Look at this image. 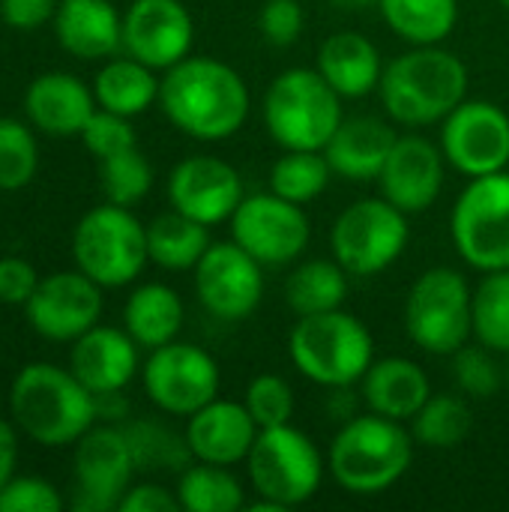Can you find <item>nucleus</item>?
I'll return each mask as SVG.
<instances>
[{
	"label": "nucleus",
	"mask_w": 509,
	"mask_h": 512,
	"mask_svg": "<svg viewBox=\"0 0 509 512\" xmlns=\"http://www.w3.org/2000/svg\"><path fill=\"white\" fill-rule=\"evenodd\" d=\"M159 108L174 129L195 141L234 138L252 108L243 75L216 57H183L159 81Z\"/></svg>",
	"instance_id": "obj_1"
},
{
	"label": "nucleus",
	"mask_w": 509,
	"mask_h": 512,
	"mask_svg": "<svg viewBox=\"0 0 509 512\" xmlns=\"http://www.w3.org/2000/svg\"><path fill=\"white\" fill-rule=\"evenodd\" d=\"M9 417L39 447L78 444L99 417V399L72 369L54 363H27L9 387Z\"/></svg>",
	"instance_id": "obj_2"
},
{
	"label": "nucleus",
	"mask_w": 509,
	"mask_h": 512,
	"mask_svg": "<svg viewBox=\"0 0 509 512\" xmlns=\"http://www.w3.org/2000/svg\"><path fill=\"white\" fill-rule=\"evenodd\" d=\"M468 66L441 45H411L381 75L378 93L387 117L408 129L441 123L468 99Z\"/></svg>",
	"instance_id": "obj_3"
},
{
	"label": "nucleus",
	"mask_w": 509,
	"mask_h": 512,
	"mask_svg": "<svg viewBox=\"0 0 509 512\" xmlns=\"http://www.w3.org/2000/svg\"><path fill=\"white\" fill-rule=\"evenodd\" d=\"M414 444L417 441L405 423L375 411L357 414L333 435L327 450V474L348 495H381L411 471Z\"/></svg>",
	"instance_id": "obj_4"
},
{
	"label": "nucleus",
	"mask_w": 509,
	"mask_h": 512,
	"mask_svg": "<svg viewBox=\"0 0 509 512\" xmlns=\"http://www.w3.org/2000/svg\"><path fill=\"white\" fill-rule=\"evenodd\" d=\"M288 357L318 387H354L375 360V339L357 315L330 309L297 318L288 336Z\"/></svg>",
	"instance_id": "obj_5"
},
{
	"label": "nucleus",
	"mask_w": 509,
	"mask_h": 512,
	"mask_svg": "<svg viewBox=\"0 0 509 512\" xmlns=\"http://www.w3.org/2000/svg\"><path fill=\"white\" fill-rule=\"evenodd\" d=\"M261 114L270 138L282 150H324L345 120L342 96L309 66L279 72L264 93Z\"/></svg>",
	"instance_id": "obj_6"
},
{
	"label": "nucleus",
	"mask_w": 509,
	"mask_h": 512,
	"mask_svg": "<svg viewBox=\"0 0 509 512\" xmlns=\"http://www.w3.org/2000/svg\"><path fill=\"white\" fill-rule=\"evenodd\" d=\"M72 258L75 267L102 288L132 285L150 261L147 225L132 207L105 201L78 219L72 231Z\"/></svg>",
	"instance_id": "obj_7"
},
{
	"label": "nucleus",
	"mask_w": 509,
	"mask_h": 512,
	"mask_svg": "<svg viewBox=\"0 0 509 512\" xmlns=\"http://www.w3.org/2000/svg\"><path fill=\"white\" fill-rule=\"evenodd\" d=\"M246 471L258 498H267L282 510H294L318 495L327 459L303 429L285 423L258 432L246 456Z\"/></svg>",
	"instance_id": "obj_8"
},
{
	"label": "nucleus",
	"mask_w": 509,
	"mask_h": 512,
	"mask_svg": "<svg viewBox=\"0 0 509 512\" xmlns=\"http://www.w3.org/2000/svg\"><path fill=\"white\" fill-rule=\"evenodd\" d=\"M471 297L465 273L456 267H429L405 297L408 339L435 357H453L471 336Z\"/></svg>",
	"instance_id": "obj_9"
},
{
	"label": "nucleus",
	"mask_w": 509,
	"mask_h": 512,
	"mask_svg": "<svg viewBox=\"0 0 509 512\" xmlns=\"http://www.w3.org/2000/svg\"><path fill=\"white\" fill-rule=\"evenodd\" d=\"M411 240L408 213L381 198H360L348 204L330 228V255L348 276H378L393 267Z\"/></svg>",
	"instance_id": "obj_10"
},
{
	"label": "nucleus",
	"mask_w": 509,
	"mask_h": 512,
	"mask_svg": "<svg viewBox=\"0 0 509 512\" xmlns=\"http://www.w3.org/2000/svg\"><path fill=\"white\" fill-rule=\"evenodd\" d=\"M450 237L468 267L509 270V171L471 177L453 204Z\"/></svg>",
	"instance_id": "obj_11"
},
{
	"label": "nucleus",
	"mask_w": 509,
	"mask_h": 512,
	"mask_svg": "<svg viewBox=\"0 0 509 512\" xmlns=\"http://www.w3.org/2000/svg\"><path fill=\"white\" fill-rule=\"evenodd\" d=\"M141 381L147 399L171 417H192L198 408L213 402L222 387L213 354L180 339L150 351L141 366Z\"/></svg>",
	"instance_id": "obj_12"
},
{
	"label": "nucleus",
	"mask_w": 509,
	"mask_h": 512,
	"mask_svg": "<svg viewBox=\"0 0 509 512\" xmlns=\"http://www.w3.org/2000/svg\"><path fill=\"white\" fill-rule=\"evenodd\" d=\"M231 240L264 267H285L309 249L312 225L303 204L276 192H258L246 195L234 210Z\"/></svg>",
	"instance_id": "obj_13"
},
{
	"label": "nucleus",
	"mask_w": 509,
	"mask_h": 512,
	"mask_svg": "<svg viewBox=\"0 0 509 512\" xmlns=\"http://www.w3.org/2000/svg\"><path fill=\"white\" fill-rule=\"evenodd\" d=\"M441 150L465 177L507 171L509 114L489 99H465L441 120Z\"/></svg>",
	"instance_id": "obj_14"
},
{
	"label": "nucleus",
	"mask_w": 509,
	"mask_h": 512,
	"mask_svg": "<svg viewBox=\"0 0 509 512\" xmlns=\"http://www.w3.org/2000/svg\"><path fill=\"white\" fill-rule=\"evenodd\" d=\"M138 471L132 441L126 429L93 426L75 444V498L72 510L108 512L120 507V498L132 486Z\"/></svg>",
	"instance_id": "obj_15"
},
{
	"label": "nucleus",
	"mask_w": 509,
	"mask_h": 512,
	"mask_svg": "<svg viewBox=\"0 0 509 512\" xmlns=\"http://www.w3.org/2000/svg\"><path fill=\"white\" fill-rule=\"evenodd\" d=\"M195 294L219 321L249 318L264 297V264L234 240L210 243L195 264Z\"/></svg>",
	"instance_id": "obj_16"
},
{
	"label": "nucleus",
	"mask_w": 509,
	"mask_h": 512,
	"mask_svg": "<svg viewBox=\"0 0 509 512\" xmlns=\"http://www.w3.org/2000/svg\"><path fill=\"white\" fill-rule=\"evenodd\" d=\"M24 318L48 342H75L102 318V285L78 267L42 276L24 303Z\"/></svg>",
	"instance_id": "obj_17"
},
{
	"label": "nucleus",
	"mask_w": 509,
	"mask_h": 512,
	"mask_svg": "<svg viewBox=\"0 0 509 512\" xmlns=\"http://www.w3.org/2000/svg\"><path fill=\"white\" fill-rule=\"evenodd\" d=\"M243 198L246 195H243L240 171L219 156H207V153L186 156L168 174L171 207L207 228L219 222H231Z\"/></svg>",
	"instance_id": "obj_18"
},
{
	"label": "nucleus",
	"mask_w": 509,
	"mask_h": 512,
	"mask_svg": "<svg viewBox=\"0 0 509 512\" xmlns=\"http://www.w3.org/2000/svg\"><path fill=\"white\" fill-rule=\"evenodd\" d=\"M195 21L183 0H132L123 12V51L156 72L192 54Z\"/></svg>",
	"instance_id": "obj_19"
},
{
	"label": "nucleus",
	"mask_w": 509,
	"mask_h": 512,
	"mask_svg": "<svg viewBox=\"0 0 509 512\" xmlns=\"http://www.w3.org/2000/svg\"><path fill=\"white\" fill-rule=\"evenodd\" d=\"M444 168H447V159H444L441 144L417 132H408L396 138L378 174V189L390 204H396L408 216L423 213L438 201L444 189Z\"/></svg>",
	"instance_id": "obj_20"
},
{
	"label": "nucleus",
	"mask_w": 509,
	"mask_h": 512,
	"mask_svg": "<svg viewBox=\"0 0 509 512\" xmlns=\"http://www.w3.org/2000/svg\"><path fill=\"white\" fill-rule=\"evenodd\" d=\"M258 432L261 429L243 402L216 396L213 402H207L204 408H198L189 417L183 438H186L195 462L234 468V465L246 462Z\"/></svg>",
	"instance_id": "obj_21"
},
{
	"label": "nucleus",
	"mask_w": 509,
	"mask_h": 512,
	"mask_svg": "<svg viewBox=\"0 0 509 512\" xmlns=\"http://www.w3.org/2000/svg\"><path fill=\"white\" fill-rule=\"evenodd\" d=\"M69 369L90 393H96V399L117 396L141 369L138 342L120 327L96 324L72 342Z\"/></svg>",
	"instance_id": "obj_22"
},
{
	"label": "nucleus",
	"mask_w": 509,
	"mask_h": 512,
	"mask_svg": "<svg viewBox=\"0 0 509 512\" xmlns=\"http://www.w3.org/2000/svg\"><path fill=\"white\" fill-rule=\"evenodd\" d=\"M93 87L72 72H42L24 90V114L30 126L51 138H75L96 111Z\"/></svg>",
	"instance_id": "obj_23"
},
{
	"label": "nucleus",
	"mask_w": 509,
	"mask_h": 512,
	"mask_svg": "<svg viewBox=\"0 0 509 512\" xmlns=\"http://www.w3.org/2000/svg\"><path fill=\"white\" fill-rule=\"evenodd\" d=\"M399 132L393 129V120L375 117V114H357L345 117L333 138L324 147V156L336 177L351 183L378 180Z\"/></svg>",
	"instance_id": "obj_24"
},
{
	"label": "nucleus",
	"mask_w": 509,
	"mask_h": 512,
	"mask_svg": "<svg viewBox=\"0 0 509 512\" xmlns=\"http://www.w3.org/2000/svg\"><path fill=\"white\" fill-rule=\"evenodd\" d=\"M54 36L78 60H105L123 48V15L111 0H60Z\"/></svg>",
	"instance_id": "obj_25"
},
{
	"label": "nucleus",
	"mask_w": 509,
	"mask_h": 512,
	"mask_svg": "<svg viewBox=\"0 0 509 512\" xmlns=\"http://www.w3.org/2000/svg\"><path fill=\"white\" fill-rule=\"evenodd\" d=\"M360 396L369 411L399 423H411L432 396V384L420 363L408 357H384L372 360V366L360 378Z\"/></svg>",
	"instance_id": "obj_26"
},
{
	"label": "nucleus",
	"mask_w": 509,
	"mask_h": 512,
	"mask_svg": "<svg viewBox=\"0 0 509 512\" xmlns=\"http://www.w3.org/2000/svg\"><path fill=\"white\" fill-rule=\"evenodd\" d=\"M315 69L327 78V84L342 99H360L378 90L384 75V60L369 36L357 30H339L321 42Z\"/></svg>",
	"instance_id": "obj_27"
},
{
	"label": "nucleus",
	"mask_w": 509,
	"mask_h": 512,
	"mask_svg": "<svg viewBox=\"0 0 509 512\" xmlns=\"http://www.w3.org/2000/svg\"><path fill=\"white\" fill-rule=\"evenodd\" d=\"M186 309L180 294L165 282L138 285L123 306V330L138 342V348L153 351L180 336Z\"/></svg>",
	"instance_id": "obj_28"
},
{
	"label": "nucleus",
	"mask_w": 509,
	"mask_h": 512,
	"mask_svg": "<svg viewBox=\"0 0 509 512\" xmlns=\"http://www.w3.org/2000/svg\"><path fill=\"white\" fill-rule=\"evenodd\" d=\"M159 81L156 69L135 57H108V63L93 78L96 105L123 117H138L147 108L159 105Z\"/></svg>",
	"instance_id": "obj_29"
},
{
	"label": "nucleus",
	"mask_w": 509,
	"mask_h": 512,
	"mask_svg": "<svg viewBox=\"0 0 509 512\" xmlns=\"http://www.w3.org/2000/svg\"><path fill=\"white\" fill-rule=\"evenodd\" d=\"M345 297L348 270L336 258H309L297 264L285 279V303L297 318L342 309Z\"/></svg>",
	"instance_id": "obj_30"
},
{
	"label": "nucleus",
	"mask_w": 509,
	"mask_h": 512,
	"mask_svg": "<svg viewBox=\"0 0 509 512\" xmlns=\"http://www.w3.org/2000/svg\"><path fill=\"white\" fill-rule=\"evenodd\" d=\"M210 243V228L174 207L147 225V252L150 261L162 270H195Z\"/></svg>",
	"instance_id": "obj_31"
},
{
	"label": "nucleus",
	"mask_w": 509,
	"mask_h": 512,
	"mask_svg": "<svg viewBox=\"0 0 509 512\" xmlns=\"http://www.w3.org/2000/svg\"><path fill=\"white\" fill-rule=\"evenodd\" d=\"M378 9L408 45H441L459 21V0H378Z\"/></svg>",
	"instance_id": "obj_32"
},
{
	"label": "nucleus",
	"mask_w": 509,
	"mask_h": 512,
	"mask_svg": "<svg viewBox=\"0 0 509 512\" xmlns=\"http://www.w3.org/2000/svg\"><path fill=\"white\" fill-rule=\"evenodd\" d=\"M177 501L186 512H237L246 507V495L231 468L222 465H186L177 480Z\"/></svg>",
	"instance_id": "obj_33"
},
{
	"label": "nucleus",
	"mask_w": 509,
	"mask_h": 512,
	"mask_svg": "<svg viewBox=\"0 0 509 512\" xmlns=\"http://www.w3.org/2000/svg\"><path fill=\"white\" fill-rule=\"evenodd\" d=\"M471 408L462 396L453 393H432L426 405L411 420V435L420 447L429 450H453L471 432Z\"/></svg>",
	"instance_id": "obj_34"
},
{
	"label": "nucleus",
	"mask_w": 509,
	"mask_h": 512,
	"mask_svg": "<svg viewBox=\"0 0 509 512\" xmlns=\"http://www.w3.org/2000/svg\"><path fill=\"white\" fill-rule=\"evenodd\" d=\"M474 339L509 357V270L483 273L471 297Z\"/></svg>",
	"instance_id": "obj_35"
},
{
	"label": "nucleus",
	"mask_w": 509,
	"mask_h": 512,
	"mask_svg": "<svg viewBox=\"0 0 509 512\" xmlns=\"http://www.w3.org/2000/svg\"><path fill=\"white\" fill-rule=\"evenodd\" d=\"M330 177L324 150H285L270 168V192L306 207L330 186Z\"/></svg>",
	"instance_id": "obj_36"
},
{
	"label": "nucleus",
	"mask_w": 509,
	"mask_h": 512,
	"mask_svg": "<svg viewBox=\"0 0 509 512\" xmlns=\"http://www.w3.org/2000/svg\"><path fill=\"white\" fill-rule=\"evenodd\" d=\"M99 186L105 201L120 207H135L153 189V165L138 147L120 150L99 159Z\"/></svg>",
	"instance_id": "obj_37"
},
{
	"label": "nucleus",
	"mask_w": 509,
	"mask_h": 512,
	"mask_svg": "<svg viewBox=\"0 0 509 512\" xmlns=\"http://www.w3.org/2000/svg\"><path fill=\"white\" fill-rule=\"evenodd\" d=\"M39 171V144L33 126L0 117V192H18Z\"/></svg>",
	"instance_id": "obj_38"
},
{
	"label": "nucleus",
	"mask_w": 509,
	"mask_h": 512,
	"mask_svg": "<svg viewBox=\"0 0 509 512\" xmlns=\"http://www.w3.org/2000/svg\"><path fill=\"white\" fill-rule=\"evenodd\" d=\"M450 372H453L456 387L471 399H492L507 384V375H504V366L498 363V354L480 342L477 345L465 342L453 354Z\"/></svg>",
	"instance_id": "obj_39"
},
{
	"label": "nucleus",
	"mask_w": 509,
	"mask_h": 512,
	"mask_svg": "<svg viewBox=\"0 0 509 512\" xmlns=\"http://www.w3.org/2000/svg\"><path fill=\"white\" fill-rule=\"evenodd\" d=\"M243 405L249 408L258 429H273V426L291 423L297 399H294V387L282 375L264 372V375L252 378V384L246 387Z\"/></svg>",
	"instance_id": "obj_40"
},
{
	"label": "nucleus",
	"mask_w": 509,
	"mask_h": 512,
	"mask_svg": "<svg viewBox=\"0 0 509 512\" xmlns=\"http://www.w3.org/2000/svg\"><path fill=\"white\" fill-rule=\"evenodd\" d=\"M126 435L132 441L138 468H180L183 471V465L192 459L186 438H177L156 423H138L126 429Z\"/></svg>",
	"instance_id": "obj_41"
},
{
	"label": "nucleus",
	"mask_w": 509,
	"mask_h": 512,
	"mask_svg": "<svg viewBox=\"0 0 509 512\" xmlns=\"http://www.w3.org/2000/svg\"><path fill=\"white\" fill-rule=\"evenodd\" d=\"M132 117H123V114H114V111H105V108H96L93 117L87 120L84 132L78 135L84 141V147L99 159L105 156H114L120 150H129V147H138V135H135V126L129 123Z\"/></svg>",
	"instance_id": "obj_42"
},
{
	"label": "nucleus",
	"mask_w": 509,
	"mask_h": 512,
	"mask_svg": "<svg viewBox=\"0 0 509 512\" xmlns=\"http://www.w3.org/2000/svg\"><path fill=\"white\" fill-rule=\"evenodd\" d=\"M63 495L42 477H12L0 489V512H57Z\"/></svg>",
	"instance_id": "obj_43"
},
{
	"label": "nucleus",
	"mask_w": 509,
	"mask_h": 512,
	"mask_svg": "<svg viewBox=\"0 0 509 512\" xmlns=\"http://www.w3.org/2000/svg\"><path fill=\"white\" fill-rule=\"evenodd\" d=\"M303 6L300 0H264L258 9V33L276 48H288L303 36Z\"/></svg>",
	"instance_id": "obj_44"
},
{
	"label": "nucleus",
	"mask_w": 509,
	"mask_h": 512,
	"mask_svg": "<svg viewBox=\"0 0 509 512\" xmlns=\"http://www.w3.org/2000/svg\"><path fill=\"white\" fill-rule=\"evenodd\" d=\"M36 285H39V273L27 258H18V255L0 258V303L24 309Z\"/></svg>",
	"instance_id": "obj_45"
},
{
	"label": "nucleus",
	"mask_w": 509,
	"mask_h": 512,
	"mask_svg": "<svg viewBox=\"0 0 509 512\" xmlns=\"http://www.w3.org/2000/svg\"><path fill=\"white\" fill-rule=\"evenodd\" d=\"M60 0H0V18L12 30H36L54 21Z\"/></svg>",
	"instance_id": "obj_46"
},
{
	"label": "nucleus",
	"mask_w": 509,
	"mask_h": 512,
	"mask_svg": "<svg viewBox=\"0 0 509 512\" xmlns=\"http://www.w3.org/2000/svg\"><path fill=\"white\" fill-rule=\"evenodd\" d=\"M120 512H177L180 501L177 492H168L159 483H138L129 486L126 495L120 498Z\"/></svg>",
	"instance_id": "obj_47"
},
{
	"label": "nucleus",
	"mask_w": 509,
	"mask_h": 512,
	"mask_svg": "<svg viewBox=\"0 0 509 512\" xmlns=\"http://www.w3.org/2000/svg\"><path fill=\"white\" fill-rule=\"evenodd\" d=\"M18 465V438H15V423L0 417V489L15 477Z\"/></svg>",
	"instance_id": "obj_48"
},
{
	"label": "nucleus",
	"mask_w": 509,
	"mask_h": 512,
	"mask_svg": "<svg viewBox=\"0 0 509 512\" xmlns=\"http://www.w3.org/2000/svg\"><path fill=\"white\" fill-rule=\"evenodd\" d=\"M360 402H363V396H354L351 387H333V390H330V399H327V411H330L333 420L345 423V420H351V417L360 414V411H357Z\"/></svg>",
	"instance_id": "obj_49"
},
{
	"label": "nucleus",
	"mask_w": 509,
	"mask_h": 512,
	"mask_svg": "<svg viewBox=\"0 0 509 512\" xmlns=\"http://www.w3.org/2000/svg\"><path fill=\"white\" fill-rule=\"evenodd\" d=\"M336 6H378V0H333Z\"/></svg>",
	"instance_id": "obj_50"
},
{
	"label": "nucleus",
	"mask_w": 509,
	"mask_h": 512,
	"mask_svg": "<svg viewBox=\"0 0 509 512\" xmlns=\"http://www.w3.org/2000/svg\"><path fill=\"white\" fill-rule=\"evenodd\" d=\"M498 3H501V6H504V9L509 12V0H498Z\"/></svg>",
	"instance_id": "obj_51"
},
{
	"label": "nucleus",
	"mask_w": 509,
	"mask_h": 512,
	"mask_svg": "<svg viewBox=\"0 0 509 512\" xmlns=\"http://www.w3.org/2000/svg\"><path fill=\"white\" fill-rule=\"evenodd\" d=\"M504 375H507V387H509V363H507V369H504Z\"/></svg>",
	"instance_id": "obj_52"
}]
</instances>
